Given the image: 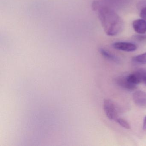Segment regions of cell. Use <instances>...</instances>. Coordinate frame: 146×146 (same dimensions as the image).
Wrapping results in <instances>:
<instances>
[{"mask_svg":"<svg viewBox=\"0 0 146 146\" xmlns=\"http://www.w3.org/2000/svg\"><path fill=\"white\" fill-rule=\"evenodd\" d=\"M116 82L119 86L128 90H134L137 87V85L131 83L127 80L126 76L118 77L116 78Z\"/></svg>","mask_w":146,"mask_h":146,"instance_id":"8992f818","label":"cell"},{"mask_svg":"<svg viewBox=\"0 0 146 146\" xmlns=\"http://www.w3.org/2000/svg\"><path fill=\"white\" fill-rule=\"evenodd\" d=\"M132 27L135 31L140 35L146 33V20L145 19H137L132 23Z\"/></svg>","mask_w":146,"mask_h":146,"instance_id":"5b68a950","label":"cell"},{"mask_svg":"<svg viewBox=\"0 0 146 146\" xmlns=\"http://www.w3.org/2000/svg\"><path fill=\"white\" fill-rule=\"evenodd\" d=\"M143 129L144 130H146V116L144 118L143 120Z\"/></svg>","mask_w":146,"mask_h":146,"instance_id":"7c38bea8","label":"cell"},{"mask_svg":"<svg viewBox=\"0 0 146 146\" xmlns=\"http://www.w3.org/2000/svg\"><path fill=\"white\" fill-rule=\"evenodd\" d=\"M140 17L142 19L146 20V6L141 10L140 12Z\"/></svg>","mask_w":146,"mask_h":146,"instance_id":"8fae6325","label":"cell"},{"mask_svg":"<svg viewBox=\"0 0 146 146\" xmlns=\"http://www.w3.org/2000/svg\"><path fill=\"white\" fill-rule=\"evenodd\" d=\"M134 102L136 105L141 107H146V93L138 90L134 92L132 96Z\"/></svg>","mask_w":146,"mask_h":146,"instance_id":"277c9868","label":"cell"},{"mask_svg":"<svg viewBox=\"0 0 146 146\" xmlns=\"http://www.w3.org/2000/svg\"><path fill=\"white\" fill-rule=\"evenodd\" d=\"M92 7L98 11L99 19L107 35L115 36L122 32L123 21L116 12L109 7L100 5L97 1H94Z\"/></svg>","mask_w":146,"mask_h":146,"instance_id":"6da1fadb","label":"cell"},{"mask_svg":"<svg viewBox=\"0 0 146 146\" xmlns=\"http://www.w3.org/2000/svg\"><path fill=\"white\" fill-rule=\"evenodd\" d=\"M100 52L102 56L108 60L112 61L114 63H117V64H119L120 62V60L118 58L105 49L100 48Z\"/></svg>","mask_w":146,"mask_h":146,"instance_id":"52a82bcc","label":"cell"},{"mask_svg":"<svg viewBox=\"0 0 146 146\" xmlns=\"http://www.w3.org/2000/svg\"><path fill=\"white\" fill-rule=\"evenodd\" d=\"M134 38L135 40H137L138 41H146V35H144V34L143 35L139 34V35L135 36Z\"/></svg>","mask_w":146,"mask_h":146,"instance_id":"30bf717a","label":"cell"},{"mask_svg":"<svg viewBox=\"0 0 146 146\" xmlns=\"http://www.w3.org/2000/svg\"><path fill=\"white\" fill-rule=\"evenodd\" d=\"M116 121L123 128L127 129H131L130 125L125 119L123 118H119L118 117L116 119Z\"/></svg>","mask_w":146,"mask_h":146,"instance_id":"9c48e42d","label":"cell"},{"mask_svg":"<svg viewBox=\"0 0 146 146\" xmlns=\"http://www.w3.org/2000/svg\"><path fill=\"white\" fill-rule=\"evenodd\" d=\"M143 83H144V84L146 85V76L144 78V80H143Z\"/></svg>","mask_w":146,"mask_h":146,"instance_id":"4fadbf2b","label":"cell"},{"mask_svg":"<svg viewBox=\"0 0 146 146\" xmlns=\"http://www.w3.org/2000/svg\"><path fill=\"white\" fill-rule=\"evenodd\" d=\"M132 61L135 64H146V52L133 57L132 59Z\"/></svg>","mask_w":146,"mask_h":146,"instance_id":"ba28073f","label":"cell"},{"mask_svg":"<svg viewBox=\"0 0 146 146\" xmlns=\"http://www.w3.org/2000/svg\"><path fill=\"white\" fill-rule=\"evenodd\" d=\"M103 108L107 117L111 120L118 118V113L114 102L110 99H105L103 102Z\"/></svg>","mask_w":146,"mask_h":146,"instance_id":"7a4b0ae2","label":"cell"},{"mask_svg":"<svg viewBox=\"0 0 146 146\" xmlns=\"http://www.w3.org/2000/svg\"><path fill=\"white\" fill-rule=\"evenodd\" d=\"M112 46L115 49L124 52H134L137 49L136 46L131 42H116L113 43Z\"/></svg>","mask_w":146,"mask_h":146,"instance_id":"3957f363","label":"cell"}]
</instances>
